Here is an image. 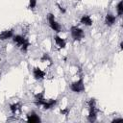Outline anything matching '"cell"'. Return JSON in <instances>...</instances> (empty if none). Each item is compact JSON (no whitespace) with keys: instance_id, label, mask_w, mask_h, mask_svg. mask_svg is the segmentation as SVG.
Listing matches in <instances>:
<instances>
[{"instance_id":"6da1fadb","label":"cell","mask_w":123,"mask_h":123,"mask_svg":"<svg viewBox=\"0 0 123 123\" xmlns=\"http://www.w3.org/2000/svg\"><path fill=\"white\" fill-rule=\"evenodd\" d=\"M12 40L15 43V45L18 48H20V50L22 52H27V50H28V48L30 46V42H29V40L24 36H21V35H13Z\"/></svg>"},{"instance_id":"7a4b0ae2","label":"cell","mask_w":123,"mask_h":123,"mask_svg":"<svg viewBox=\"0 0 123 123\" xmlns=\"http://www.w3.org/2000/svg\"><path fill=\"white\" fill-rule=\"evenodd\" d=\"M87 107H88V115H87V120L89 122H94L97 117V109H96V102L94 99H89L87 102Z\"/></svg>"},{"instance_id":"3957f363","label":"cell","mask_w":123,"mask_h":123,"mask_svg":"<svg viewBox=\"0 0 123 123\" xmlns=\"http://www.w3.org/2000/svg\"><path fill=\"white\" fill-rule=\"evenodd\" d=\"M47 21H48V25L49 27L56 33H60L62 31V26L61 24L56 20L55 16L52 13H48L47 15Z\"/></svg>"},{"instance_id":"277c9868","label":"cell","mask_w":123,"mask_h":123,"mask_svg":"<svg viewBox=\"0 0 123 123\" xmlns=\"http://www.w3.org/2000/svg\"><path fill=\"white\" fill-rule=\"evenodd\" d=\"M70 35L74 40H81L85 37V32L77 26H72L70 28Z\"/></svg>"},{"instance_id":"5b68a950","label":"cell","mask_w":123,"mask_h":123,"mask_svg":"<svg viewBox=\"0 0 123 123\" xmlns=\"http://www.w3.org/2000/svg\"><path fill=\"white\" fill-rule=\"evenodd\" d=\"M85 83L83 81V79H79L75 82H73L71 85H70V89L71 91L73 92H76V93H81L83 91H85Z\"/></svg>"},{"instance_id":"8992f818","label":"cell","mask_w":123,"mask_h":123,"mask_svg":"<svg viewBox=\"0 0 123 123\" xmlns=\"http://www.w3.org/2000/svg\"><path fill=\"white\" fill-rule=\"evenodd\" d=\"M45 75H46L45 72L41 68H39V67H34L33 68V76L36 80L40 81V80L45 78Z\"/></svg>"},{"instance_id":"52a82bcc","label":"cell","mask_w":123,"mask_h":123,"mask_svg":"<svg viewBox=\"0 0 123 123\" xmlns=\"http://www.w3.org/2000/svg\"><path fill=\"white\" fill-rule=\"evenodd\" d=\"M13 37V30L9 29V30H4L0 33V40H6L9 38H12Z\"/></svg>"},{"instance_id":"ba28073f","label":"cell","mask_w":123,"mask_h":123,"mask_svg":"<svg viewBox=\"0 0 123 123\" xmlns=\"http://www.w3.org/2000/svg\"><path fill=\"white\" fill-rule=\"evenodd\" d=\"M53 38H54V41H55L56 46H57L59 49H64V48H65V46H66V41H65L63 38H62V37H59V36H55Z\"/></svg>"},{"instance_id":"9c48e42d","label":"cell","mask_w":123,"mask_h":123,"mask_svg":"<svg viewBox=\"0 0 123 123\" xmlns=\"http://www.w3.org/2000/svg\"><path fill=\"white\" fill-rule=\"evenodd\" d=\"M26 120H27V122H30V123H37V122H40L41 121L40 118H39V116L36 112H34V111H32V112H30V113L27 114Z\"/></svg>"},{"instance_id":"30bf717a","label":"cell","mask_w":123,"mask_h":123,"mask_svg":"<svg viewBox=\"0 0 123 123\" xmlns=\"http://www.w3.org/2000/svg\"><path fill=\"white\" fill-rule=\"evenodd\" d=\"M10 111L12 114L14 115H17L21 112V104L20 103H13V104H11L10 105Z\"/></svg>"},{"instance_id":"8fae6325","label":"cell","mask_w":123,"mask_h":123,"mask_svg":"<svg viewBox=\"0 0 123 123\" xmlns=\"http://www.w3.org/2000/svg\"><path fill=\"white\" fill-rule=\"evenodd\" d=\"M116 21V16L111 13H107L105 16V24L108 26H112Z\"/></svg>"},{"instance_id":"7c38bea8","label":"cell","mask_w":123,"mask_h":123,"mask_svg":"<svg viewBox=\"0 0 123 123\" xmlns=\"http://www.w3.org/2000/svg\"><path fill=\"white\" fill-rule=\"evenodd\" d=\"M92 22L93 21H92L90 15H88V14H84L80 18V23H82L85 26H91L92 25Z\"/></svg>"},{"instance_id":"4fadbf2b","label":"cell","mask_w":123,"mask_h":123,"mask_svg":"<svg viewBox=\"0 0 123 123\" xmlns=\"http://www.w3.org/2000/svg\"><path fill=\"white\" fill-rule=\"evenodd\" d=\"M57 104V100L54 99H46L45 102L43 103V105L41 106L44 110H50L52 108H54V106Z\"/></svg>"},{"instance_id":"5bb4252c","label":"cell","mask_w":123,"mask_h":123,"mask_svg":"<svg viewBox=\"0 0 123 123\" xmlns=\"http://www.w3.org/2000/svg\"><path fill=\"white\" fill-rule=\"evenodd\" d=\"M45 98H44V95L43 93H37L35 95V103L37 105V106H42L43 103L45 102Z\"/></svg>"},{"instance_id":"9a60e30c","label":"cell","mask_w":123,"mask_h":123,"mask_svg":"<svg viewBox=\"0 0 123 123\" xmlns=\"http://www.w3.org/2000/svg\"><path fill=\"white\" fill-rule=\"evenodd\" d=\"M116 12H117V15L121 16L122 13H123V3L122 1H119L117 6H116Z\"/></svg>"},{"instance_id":"2e32d148","label":"cell","mask_w":123,"mask_h":123,"mask_svg":"<svg viewBox=\"0 0 123 123\" xmlns=\"http://www.w3.org/2000/svg\"><path fill=\"white\" fill-rule=\"evenodd\" d=\"M36 7H37V0H29L28 8L30 10H35Z\"/></svg>"},{"instance_id":"e0dca14e","label":"cell","mask_w":123,"mask_h":123,"mask_svg":"<svg viewBox=\"0 0 123 123\" xmlns=\"http://www.w3.org/2000/svg\"><path fill=\"white\" fill-rule=\"evenodd\" d=\"M61 112H62V114L66 115V114L68 113V109H65V110H62V111H61Z\"/></svg>"},{"instance_id":"ac0fdd59","label":"cell","mask_w":123,"mask_h":123,"mask_svg":"<svg viewBox=\"0 0 123 123\" xmlns=\"http://www.w3.org/2000/svg\"><path fill=\"white\" fill-rule=\"evenodd\" d=\"M118 121H122V118H115L112 120V122H118Z\"/></svg>"}]
</instances>
